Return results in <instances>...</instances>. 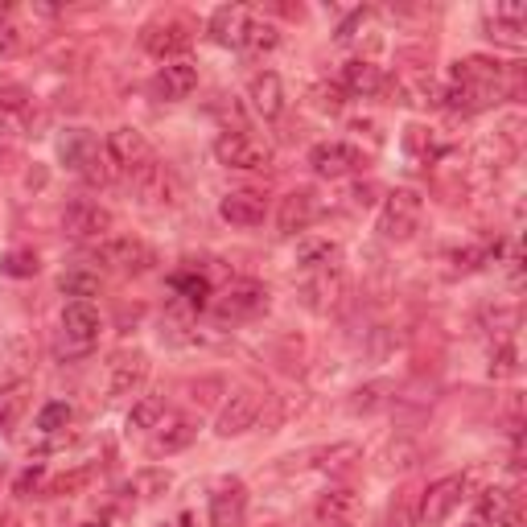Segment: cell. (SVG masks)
Returning <instances> with one entry per match:
<instances>
[{"instance_id":"cell-43","label":"cell","mask_w":527,"mask_h":527,"mask_svg":"<svg viewBox=\"0 0 527 527\" xmlns=\"http://www.w3.org/2000/svg\"><path fill=\"white\" fill-rule=\"evenodd\" d=\"M42 482H46V470H42V466H33V470H25V474L17 478V486H13V490H17V495H25V499H29V490H38Z\"/></svg>"},{"instance_id":"cell-35","label":"cell","mask_w":527,"mask_h":527,"mask_svg":"<svg viewBox=\"0 0 527 527\" xmlns=\"http://www.w3.org/2000/svg\"><path fill=\"white\" fill-rule=\"evenodd\" d=\"M79 178H83L87 186H112V178H116V165H112V157H108V153L99 149V153L87 161V169L79 173Z\"/></svg>"},{"instance_id":"cell-5","label":"cell","mask_w":527,"mask_h":527,"mask_svg":"<svg viewBox=\"0 0 527 527\" xmlns=\"http://www.w3.org/2000/svg\"><path fill=\"white\" fill-rule=\"evenodd\" d=\"M95 260L108 264V268H116V272H124V276H140V272H149V268L157 264V256H153L149 243H140V239H132V235L103 239L99 248H95Z\"/></svg>"},{"instance_id":"cell-4","label":"cell","mask_w":527,"mask_h":527,"mask_svg":"<svg viewBox=\"0 0 527 527\" xmlns=\"http://www.w3.org/2000/svg\"><path fill=\"white\" fill-rule=\"evenodd\" d=\"M112 227H116V215L91 198H75L62 210V231L70 239H108Z\"/></svg>"},{"instance_id":"cell-15","label":"cell","mask_w":527,"mask_h":527,"mask_svg":"<svg viewBox=\"0 0 527 527\" xmlns=\"http://www.w3.org/2000/svg\"><path fill=\"white\" fill-rule=\"evenodd\" d=\"M190 42H194V33L186 21H157L145 29V50L153 58H178L190 50Z\"/></svg>"},{"instance_id":"cell-22","label":"cell","mask_w":527,"mask_h":527,"mask_svg":"<svg viewBox=\"0 0 527 527\" xmlns=\"http://www.w3.org/2000/svg\"><path fill=\"white\" fill-rule=\"evenodd\" d=\"M342 91H350V95H363V99L379 95V91H383V70H379L375 62L350 58V62L342 66Z\"/></svg>"},{"instance_id":"cell-21","label":"cell","mask_w":527,"mask_h":527,"mask_svg":"<svg viewBox=\"0 0 527 527\" xmlns=\"http://www.w3.org/2000/svg\"><path fill=\"white\" fill-rule=\"evenodd\" d=\"M99 153V140L87 132V128H66L62 136H58V157H62V165L66 169H75V173H83L87 169V161Z\"/></svg>"},{"instance_id":"cell-40","label":"cell","mask_w":527,"mask_h":527,"mask_svg":"<svg viewBox=\"0 0 527 527\" xmlns=\"http://www.w3.org/2000/svg\"><path fill=\"white\" fill-rule=\"evenodd\" d=\"M21 29L13 21H0V58H17L21 54Z\"/></svg>"},{"instance_id":"cell-6","label":"cell","mask_w":527,"mask_h":527,"mask_svg":"<svg viewBox=\"0 0 527 527\" xmlns=\"http://www.w3.org/2000/svg\"><path fill=\"white\" fill-rule=\"evenodd\" d=\"M268 309V289L260 285V280L243 276V280H231L227 293L215 301V313L223 322H243V318H256V313Z\"/></svg>"},{"instance_id":"cell-36","label":"cell","mask_w":527,"mask_h":527,"mask_svg":"<svg viewBox=\"0 0 527 527\" xmlns=\"http://www.w3.org/2000/svg\"><path fill=\"white\" fill-rule=\"evenodd\" d=\"M507 511V490H482L478 503H474V523H486V519H499Z\"/></svg>"},{"instance_id":"cell-46","label":"cell","mask_w":527,"mask_h":527,"mask_svg":"<svg viewBox=\"0 0 527 527\" xmlns=\"http://www.w3.org/2000/svg\"><path fill=\"white\" fill-rule=\"evenodd\" d=\"M355 202H359V206H371V202H375V186H359V190H355Z\"/></svg>"},{"instance_id":"cell-34","label":"cell","mask_w":527,"mask_h":527,"mask_svg":"<svg viewBox=\"0 0 527 527\" xmlns=\"http://www.w3.org/2000/svg\"><path fill=\"white\" fill-rule=\"evenodd\" d=\"M70 420H75V408L62 404V400H54V404H46L38 412V429L42 433H62V429H70Z\"/></svg>"},{"instance_id":"cell-26","label":"cell","mask_w":527,"mask_h":527,"mask_svg":"<svg viewBox=\"0 0 527 527\" xmlns=\"http://www.w3.org/2000/svg\"><path fill=\"white\" fill-rule=\"evenodd\" d=\"M198 420H190V416H178V420H169V425H161V433H157V441H153V449L157 453H182V449H190L194 441H198Z\"/></svg>"},{"instance_id":"cell-9","label":"cell","mask_w":527,"mask_h":527,"mask_svg":"<svg viewBox=\"0 0 527 527\" xmlns=\"http://www.w3.org/2000/svg\"><path fill=\"white\" fill-rule=\"evenodd\" d=\"M103 153H108L112 165L124 169V173H132V169H140L145 161H153V145L145 140V132L132 128V124L112 128V132H108V145H103Z\"/></svg>"},{"instance_id":"cell-41","label":"cell","mask_w":527,"mask_h":527,"mask_svg":"<svg viewBox=\"0 0 527 527\" xmlns=\"http://www.w3.org/2000/svg\"><path fill=\"white\" fill-rule=\"evenodd\" d=\"M342 87H334V83H322V87H313V103H318L322 112H342Z\"/></svg>"},{"instance_id":"cell-44","label":"cell","mask_w":527,"mask_h":527,"mask_svg":"<svg viewBox=\"0 0 527 527\" xmlns=\"http://www.w3.org/2000/svg\"><path fill=\"white\" fill-rule=\"evenodd\" d=\"M363 21H367V9H355V13H350V17L338 25V33H334V38H338V42H350V38H355V29H359Z\"/></svg>"},{"instance_id":"cell-11","label":"cell","mask_w":527,"mask_h":527,"mask_svg":"<svg viewBox=\"0 0 527 527\" xmlns=\"http://www.w3.org/2000/svg\"><path fill=\"white\" fill-rule=\"evenodd\" d=\"M260 412H264V396L252 392V388H243V392H235V396L223 404L215 433H219V437H239V433H248V429H256Z\"/></svg>"},{"instance_id":"cell-38","label":"cell","mask_w":527,"mask_h":527,"mask_svg":"<svg viewBox=\"0 0 527 527\" xmlns=\"http://www.w3.org/2000/svg\"><path fill=\"white\" fill-rule=\"evenodd\" d=\"M379 392H383V388H379V383H367V388H359L355 396H350V400H346V408H350V412H355V416H359V412H375V408L383 404V396H379Z\"/></svg>"},{"instance_id":"cell-13","label":"cell","mask_w":527,"mask_h":527,"mask_svg":"<svg viewBox=\"0 0 527 527\" xmlns=\"http://www.w3.org/2000/svg\"><path fill=\"white\" fill-rule=\"evenodd\" d=\"M198 87V66L194 62H165L157 75H153V83H149V91L157 95V99H165V103H178V99H186L190 91Z\"/></svg>"},{"instance_id":"cell-47","label":"cell","mask_w":527,"mask_h":527,"mask_svg":"<svg viewBox=\"0 0 527 527\" xmlns=\"http://www.w3.org/2000/svg\"><path fill=\"white\" fill-rule=\"evenodd\" d=\"M0 21H9V5H5V0H0Z\"/></svg>"},{"instance_id":"cell-28","label":"cell","mask_w":527,"mask_h":527,"mask_svg":"<svg viewBox=\"0 0 527 527\" xmlns=\"http://www.w3.org/2000/svg\"><path fill=\"white\" fill-rule=\"evenodd\" d=\"M169 285L190 309H206L210 305V280L202 272H178V276H169Z\"/></svg>"},{"instance_id":"cell-3","label":"cell","mask_w":527,"mask_h":527,"mask_svg":"<svg viewBox=\"0 0 527 527\" xmlns=\"http://www.w3.org/2000/svg\"><path fill=\"white\" fill-rule=\"evenodd\" d=\"M466 495H470V478L466 474H449V478L433 482L429 490H420V523H429V527L445 523L453 511L466 503Z\"/></svg>"},{"instance_id":"cell-29","label":"cell","mask_w":527,"mask_h":527,"mask_svg":"<svg viewBox=\"0 0 527 527\" xmlns=\"http://www.w3.org/2000/svg\"><path fill=\"white\" fill-rule=\"evenodd\" d=\"M165 396H140L128 412V429H161V420H165Z\"/></svg>"},{"instance_id":"cell-2","label":"cell","mask_w":527,"mask_h":527,"mask_svg":"<svg viewBox=\"0 0 527 527\" xmlns=\"http://www.w3.org/2000/svg\"><path fill=\"white\" fill-rule=\"evenodd\" d=\"M420 215H425V202L416 190H392L379 206V235L388 243H404L416 235Z\"/></svg>"},{"instance_id":"cell-25","label":"cell","mask_w":527,"mask_h":527,"mask_svg":"<svg viewBox=\"0 0 527 527\" xmlns=\"http://www.w3.org/2000/svg\"><path fill=\"white\" fill-rule=\"evenodd\" d=\"M29 396H33V383L29 379H13L0 388V429H17L21 416L29 408Z\"/></svg>"},{"instance_id":"cell-27","label":"cell","mask_w":527,"mask_h":527,"mask_svg":"<svg viewBox=\"0 0 527 527\" xmlns=\"http://www.w3.org/2000/svg\"><path fill=\"white\" fill-rule=\"evenodd\" d=\"M280 46V29L272 21H260V17H248V25H243V38H239V50L248 54H268Z\"/></svg>"},{"instance_id":"cell-1","label":"cell","mask_w":527,"mask_h":527,"mask_svg":"<svg viewBox=\"0 0 527 527\" xmlns=\"http://www.w3.org/2000/svg\"><path fill=\"white\" fill-rule=\"evenodd\" d=\"M99 342V309L91 301H70L62 309V338H58V359H87Z\"/></svg>"},{"instance_id":"cell-12","label":"cell","mask_w":527,"mask_h":527,"mask_svg":"<svg viewBox=\"0 0 527 527\" xmlns=\"http://www.w3.org/2000/svg\"><path fill=\"white\" fill-rule=\"evenodd\" d=\"M149 379V355L145 350H120V355L108 363V396H132L140 392V383Z\"/></svg>"},{"instance_id":"cell-42","label":"cell","mask_w":527,"mask_h":527,"mask_svg":"<svg viewBox=\"0 0 527 527\" xmlns=\"http://www.w3.org/2000/svg\"><path fill=\"white\" fill-rule=\"evenodd\" d=\"M490 375H495V379L515 375V346H511V342H503V346L495 350V359H490Z\"/></svg>"},{"instance_id":"cell-45","label":"cell","mask_w":527,"mask_h":527,"mask_svg":"<svg viewBox=\"0 0 527 527\" xmlns=\"http://www.w3.org/2000/svg\"><path fill=\"white\" fill-rule=\"evenodd\" d=\"M495 527H523V511H519V507H507V511L495 519Z\"/></svg>"},{"instance_id":"cell-16","label":"cell","mask_w":527,"mask_h":527,"mask_svg":"<svg viewBox=\"0 0 527 527\" xmlns=\"http://www.w3.org/2000/svg\"><path fill=\"white\" fill-rule=\"evenodd\" d=\"M313 219H318V198H313V190H289L285 198H280V210H276L280 235H297Z\"/></svg>"},{"instance_id":"cell-20","label":"cell","mask_w":527,"mask_h":527,"mask_svg":"<svg viewBox=\"0 0 527 527\" xmlns=\"http://www.w3.org/2000/svg\"><path fill=\"white\" fill-rule=\"evenodd\" d=\"M359 515V495L350 486H338V490H326V495L318 499V519L326 527H350Z\"/></svg>"},{"instance_id":"cell-14","label":"cell","mask_w":527,"mask_h":527,"mask_svg":"<svg viewBox=\"0 0 527 527\" xmlns=\"http://www.w3.org/2000/svg\"><path fill=\"white\" fill-rule=\"evenodd\" d=\"M243 507H248V490L239 478H223L210 495V527H239L243 523Z\"/></svg>"},{"instance_id":"cell-32","label":"cell","mask_w":527,"mask_h":527,"mask_svg":"<svg viewBox=\"0 0 527 527\" xmlns=\"http://www.w3.org/2000/svg\"><path fill=\"white\" fill-rule=\"evenodd\" d=\"M128 490L136 499H161L165 490H169V474L165 470H140V474H132V482H128Z\"/></svg>"},{"instance_id":"cell-17","label":"cell","mask_w":527,"mask_h":527,"mask_svg":"<svg viewBox=\"0 0 527 527\" xmlns=\"http://www.w3.org/2000/svg\"><path fill=\"white\" fill-rule=\"evenodd\" d=\"M248 99H252V112L260 120H276L285 112V83H280L276 70H260V75H252V83H248Z\"/></svg>"},{"instance_id":"cell-19","label":"cell","mask_w":527,"mask_h":527,"mask_svg":"<svg viewBox=\"0 0 527 527\" xmlns=\"http://www.w3.org/2000/svg\"><path fill=\"white\" fill-rule=\"evenodd\" d=\"M396 95H400V103L420 108V112H433V108H441V103H445V91H441V83L433 75H408V79H400Z\"/></svg>"},{"instance_id":"cell-23","label":"cell","mask_w":527,"mask_h":527,"mask_svg":"<svg viewBox=\"0 0 527 527\" xmlns=\"http://www.w3.org/2000/svg\"><path fill=\"white\" fill-rule=\"evenodd\" d=\"M338 256H342V248H338L334 239L305 235V239L297 243V264L309 268V272H330V268L338 264Z\"/></svg>"},{"instance_id":"cell-31","label":"cell","mask_w":527,"mask_h":527,"mask_svg":"<svg viewBox=\"0 0 527 527\" xmlns=\"http://www.w3.org/2000/svg\"><path fill=\"white\" fill-rule=\"evenodd\" d=\"M38 252H29V248H13L0 256V272L13 276V280H29V276H38Z\"/></svg>"},{"instance_id":"cell-33","label":"cell","mask_w":527,"mask_h":527,"mask_svg":"<svg viewBox=\"0 0 527 527\" xmlns=\"http://www.w3.org/2000/svg\"><path fill=\"white\" fill-rule=\"evenodd\" d=\"M388 527H420V490L400 495L388 511Z\"/></svg>"},{"instance_id":"cell-8","label":"cell","mask_w":527,"mask_h":527,"mask_svg":"<svg viewBox=\"0 0 527 527\" xmlns=\"http://www.w3.org/2000/svg\"><path fill=\"white\" fill-rule=\"evenodd\" d=\"M128 182H132V194L136 202H145V206H165L173 202V194H178V182H173V173L165 169V161H145L140 169L128 173Z\"/></svg>"},{"instance_id":"cell-10","label":"cell","mask_w":527,"mask_h":527,"mask_svg":"<svg viewBox=\"0 0 527 527\" xmlns=\"http://www.w3.org/2000/svg\"><path fill=\"white\" fill-rule=\"evenodd\" d=\"M363 153L355 145H342V140H326V145H313L309 149V169L318 173V178H346V173L363 169Z\"/></svg>"},{"instance_id":"cell-18","label":"cell","mask_w":527,"mask_h":527,"mask_svg":"<svg viewBox=\"0 0 527 527\" xmlns=\"http://www.w3.org/2000/svg\"><path fill=\"white\" fill-rule=\"evenodd\" d=\"M219 215L223 223L231 227H260L268 206H264V194H252V190H231L223 202H219Z\"/></svg>"},{"instance_id":"cell-30","label":"cell","mask_w":527,"mask_h":527,"mask_svg":"<svg viewBox=\"0 0 527 527\" xmlns=\"http://www.w3.org/2000/svg\"><path fill=\"white\" fill-rule=\"evenodd\" d=\"M58 289L75 301H91L99 293V272H87V268H70L58 276Z\"/></svg>"},{"instance_id":"cell-39","label":"cell","mask_w":527,"mask_h":527,"mask_svg":"<svg viewBox=\"0 0 527 527\" xmlns=\"http://www.w3.org/2000/svg\"><path fill=\"white\" fill-rule=\"evenodd\" d=\"M91 482V470H75V474H62L50 482V495H75V490H83Z\"/></svg>"},{"instance_id":"cell-37","label":"cell","mask_w":527,"mask_h":527,"mask_svg":"<svg viewBox=\"0 0 527 527\" xmlns=\"http://www.w3.org/2000/svg\"><path fill=\"white\" fill-rule=\"evenodd\" d=\"M318 458H322V462H318L322 470H334V474H338V470H346L355 458H363V449H359V445H334V449L318 453Z\"/></svg>"},{"instance_id":"cell-48","label":"cell","mask_w":527,"mask_h":527,"mask_svg":"<svg viewBox=\"0 0 527 527\" xmlns=\"http://www.w3.org/2000/svg\"><path fill=\"white\" fill-rule=\"evenodd\" d=\"M322 527H326V523H322Z\"/></svg>"},{"instance_id":"cell-7","label":"cell","mask_w":527,"mask_h":527,"mask_svg":"<svg viewBox=\"0 0 527 527\" xmlns=\"http://www.w3.org/2000/svg\"><path fill=\"white\" fill-rule=\"evenodd\" d=\"M215 157L227 169H264L272 161V149L252 132H223L215 140Z\"/></svg>"},{"instance_id":"cell-24","label":"cell","mask_w":527,"mask_h":527,"mask_svg":"<svg viewBox=\"0 0 527 527\" xmlns=\"http://www.w3.org/2000/svg\"><path fill=\"white\" fill-rule=\"evenodd\" d=\"M243 25H248V9H239V5H223V9L210 13L206 33H210V38H215L219 46H239Z\"/></svg>"}]
</instances>
